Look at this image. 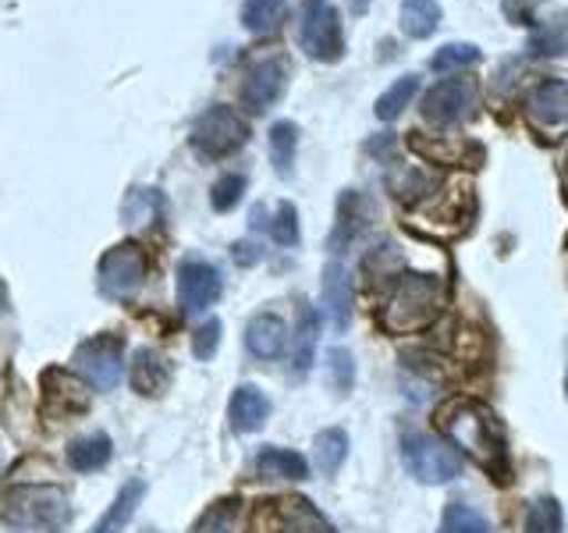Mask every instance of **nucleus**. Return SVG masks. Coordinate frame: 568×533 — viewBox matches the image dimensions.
Wrapping results in <instances>:
<instances>
[{
    "label": "nucleus",
    "instance_id": "42",
    "mask_svg": "<svg viewBox=\"0 0 568 533\" xmlns=\"http://www.w3.org/2000/svg\"><path fill=\"white\" fill-rule=\"evenodd\" d=\"M565 189H568V153H565Z\"/></svg>",
    "mask_w": 568,
    "mask_h": 533
},
{
    "label": "nucleus",
    "instance_id": "23",
    "mask_svg": "<svg viewBox=\"0 0 568 533\" xmlns=\"http://www.w3.org/2000/svg\"><path fill=\"white\" fill-rule=\"evenodd\" d=\"M398 22H402L405 36H413V40H426V36H434V29L440 26L437 0H402Z\"/></svg>",
    "mask_w": 568,
    "mask_h": 533
},
{
    "label": "nucleus",
    "instance_id": "21",
    "mask_svg": "<svg viewBox=\"0 0 568 533\" xmlns=\"http://www.w3.org/2000/svg\"><path fill=\"white\" fill-rule=\"evenodd\" d=\"M316 334H320V316L310 302L298 306V328H295V352H292V363H295V378H306L313 370V352H316Z\"/></svg>",
    "mask_w": 568,
    "mask_h": 533
},
{
    "label": "nucleus",
    "instance_id": "10",
    "mask_svg": "<svg viewBox=\"0 0 568 533\" xmlns=\"http://www.w3.org/2000/svg\"><path fill=\"white\" fill-rule=\"evenodd\" d=\"M476 111V82L473 79H440L430 93L423 97V118L437 129L466 121Z\"/></svg>",
    "mask_w": 568,
    "mask_h": 533
},
{
    "label": "nucleus",
    "instance_id": "16",
    "mask_svg": "<svg viewBox=\"0 0 568 533\" xmlns=\"http://www.w3.org/2000/svg\"><path fill=\"white\" fill-rule=\"evenodd\" d=\"M288 345V328H284V320L274 316V313H260L248 320L245 328V349L256 355V360H277Z\"/></svg>",
    "mask_w": 568,
    "mask_h": 533
},
{
    "label": "nucleus",
    "instance_id": "18",
    "mask_svg": "<svg viewBox=\"0 0 568 533\" xmlns=\"http://www.w3.org/2000/svg\"><path fill=\"white\" fill-rule=\"evenodd\" d=\"M324 310H327L331 324L337 331L348 328V320H352V281H348V271L342 263H327V271H324Z\"/></svg>",
    "mask_w": 568,
    "mask_h": 533
},
{
    "label": "nucleus",
    "instance_id": "34",
    "mask_svg": "<svg viewBox=\"0 0 568 533\" xmlns=\"http://www.w3.org/2000/svg\"><path fill=\"white\" fill-rule=\"evenodd\" d=\"M242 192H245V178L242 174H224L213 182L210 189V203L217 213H227V210H235L239 200H242Z\"/></svg>",
    "mask_w": 568,
    "mask_h": 533
},
{
    "label": "nucleus",
    "instance_id": "6",
    "mask_svg": "<svg viewBox=\"0 0 568 533\" xmlns=\"http://www.w3.org/2000/svg\"><path fill=\"white\" fill-rule=\"evenodd\" d=\"M146 266H150V257H146V249H142V245H135V242L114 245L97 266L100 292L106 299H114V302L132 299L142 289V281H146Z\"/></svg>",
    "mask_w": 568,
    "mask_h": 533
},
{
    "label": "nucleus",
    "instance_id": "5",
    "mask_svg": "<svg viewBox=\"0 0 568 533\" xmlns=\"http://www.w3.org/2000/svg\"><path fill=\"white\" fill-rule=\"evenodd\" d=\"M402 462L419 484H448L462 473V459L448 441L430 434H405L402 438Z\"/></svg>",
    "mask_w": 568,
    "mask_h": 533
},
{
    "label": "nucleus",
    "instance_id": "29",
    "mask_svg": "<svg viewBox=\"0 0 568 533\" xmlns=\"http://www.w3.org/2000/svg\"><path fill=\"white\" fill-rule=\"evenodd\" d=\"M416 89H419V76H402L398 82H390L387 93L377 100V118L381 121H395L405 111V107L413 103Z\"/></svg>",
    "mask_w": 568,
    "mask_h": 533
},
{
    "label": "nucleus",
    "instance_id": "41",
    "mask_svg": "<svg viewBox=\"0 0 568 533\" xmlns=\"http://www.w3.org/2000/svg\"><path fill=\"white\" fill-rule=\"evenodd\" d=\"M0 310H8V289H4V281H0Z\"/></svg>",
    "mask_w": 568,
    "mask_h": 533
},
{
    "label": "nucleus",
    "instance_id": "9",
    "mask_svg": "<svg viewBox=\"0 0 568 533\" xmlns=\"http://www.w3.org/2000/svg\"><path fill=\"white\" fill-rule=\"evenodd\" d=\"M298 43L302 50L316 61H337L342 58V18L327 4V0H306V11H302V26H298Z\"/></svg>",
    "mask_w": 568,
    "mask_h": 533
},
{
    "label": "nucleus",
    "instance_id": "38",
    "mask_svg": "<svg viewBox=\"0 0 568 533\" xmlns=\"http://www.w3.org/2000/svg\"><path fill=\"white\" fill-rule=\"evenodd\" d=\"M532 53H544V58H550V53H565L568 50V36L558 32V29H544L532 36V43H529Z\"/></svg>",
    "mask_w": 568,
    "mask_h": 533
},
{
    "label": "nucleus",
    "instance_id": "22",
    "mask_svg": "<svg viewBox=\"0 0 568 533\" xmlns=\"http://www.w3.org/2000/svg\"><path fill=\"white\" fill-rule=\"evenodd\" d=\"M256 473L263 476H277V480H306L310 466L306 459L292 449H274V444H266L256 455Z\"/></svg>",
    "mask_w": 568,
    "mask_h": 533
},
{
    "label": "nucleus",
    "instance_id": "4",
    "mask_svg": "<svg viewBox=\"0 0 568 533\" xmlns=\"http://www.w3.org/2000/svg\"><path fill=\"white\" fill-rule=\"evenodd\" d=\"M253 533H334L310 497H266L253 512Z\"/></svg>",
    "mask_w": 568,
    "mask_h": 533
},
{
    "label": "nucleus",
    "instance_id": "13",
    "mask_svg": "<svg viewBox=\"0 0 568 533\" xmlns=\"http://www.w3.org/2000/svg\"><path fill=\"white\" fill-rule=\"evenodd\" d=\"M284 86H288V61L266 58V61L248 68V76L242 82V107H248L253 114L271 111V107L281 100Z\"/></svg>",
    "mask_w": 568,
    "mask_h": 533
},
{
    "label": "nucleus",
    "instance_id": "7",
    "mask_svg": "<svg viewBox=\"0 0 568 533\" xmlns=\"http://www.w3.org/2000/svg\"><path fill=\"white\" fill-rule=\"evenodd\" d=\"M248 129L245 121L231 111V107H210L206 114H200V121L192 124V150L206 157V160H217L235 153L239 147H245Z\"/></svg>",
    "mask_w": 568,
    "mask_h": 533
},
{
    "label": "nucleus",
    "instance_id": "25",
    "mask_svg": "<svg viewBox=\"0 0 568 533\" xmlns=\"http://www.w3.org/2000/svg\"><path fill=\"white\" fill-rule=\"evenodd\" d=\"M160 210H164V195L156 189H132L121 200V221L129 228H146L160 218Z\"/></svg>",
    "mask_w": 568,
    "mask_h": 533
},
{
    "label": "nucleus",
    "instance_id": "28",
    "mask_svg": "<svg viewBox=\"0 0 568 533\" xmlns=\"http://www.w3.org/2000/svg\"><path fill=\"white\" fill-rule=\"evenodd\" d=\"M295 147H298V129L292 121H277L271 129V160H274V171L281 178L292 174L295 164Z\"/></svg>",
    "mask_w": 568,
    "mask_h": 533
},
{
    "label": "nucleus",
    "instance_id": "2",
    "mask_svg": "<svg viewBox=\"0 0 568 533\" xmlns=\"http://www.w3.org/2000/svg\"><path fill=\"white\" fill-rule=\"evenodd\" d=\"M444 299H448V284L437 274H402L384 302L381 324L390 334H416L440 316Z\"/></svg>",
    "mask_w": 568,
    "mask_h": 533
},
{
    "label": "nucleus",
    "instance_id": "12",
    "mask_svg": "<svg viewBox=\"0 0 568 533\" xmlns=\"http://www.w3.org/2000/svg\"><path fill=\"white\" fill-rule=\"evenodd\" d=\"M526 118L547 135L568 132V82L544 79L540 86H532L526 97Z\"/></svg>",
    "mask_w": 568,
    "mask_h": 533
},
{
    "label": "nucleus",
    "instance_id": "30",
    "mask_svg": "<svg viewBox=\"0 0 568 533\" xmlns=\"http://www.w3.org/2000/svg\"><path fill=\"white\" fill-rule=\"evenodd\" d=\"M437 533H490V523L484 520V512H476L473 505H448L440 515V530Z\"/></svg>",
    "mask_w": 568,
    "mask_h": 533
},
{
    "label": "nucleus",
    "instance_id": "24",
    "mask_svg": "<svg viewBox=\"0 0 568 533\" xmlns=\"http://www.w3.org/2000/svg\"><path fill=\"white\" fill-rule=\"evenodd\" d=\"M111 452H114L111 438H106V434H89V438H79L75 444H71L68 462H71V470L93 473V470H103L106 462H111Z\"/></svg>",
    "mask_w": 568,
    "mask_h": 533
},
{
    "label": "nucleus",
    "instance_id": "8",
    "mask_svg": "<svg viewBox=\"0 0 568 533\" xmlns=\"http://www.w3.org/2000/svg\"><path fill=\"white\" fill-rule=\"evenodd\" d=\"M75 370L97 391H114L124 366V338L121 334H97L75 349Z\"/></svg>",
    "mask_w": 568,
    "mask_h": 533
},
{
    "label": "nucleus",
    "instance_id": "19",
    "mask_svg": "<svg viewBox=\"0 0 568 533\" xmlns=\"http://www.w3.org/2000/svg\"><path fill=\"white\" fill-rule=\"evenodd\" d=\"M142 497H146V480H129V484H121V491L114 494L111 509L103 512V520L89 533H121L124 526L132 523V515L139 512Z\"/></svg>",
    "mask_w": 568,
    "mask_h": 533
},
{
    "label": "nucleus",
    "instance_id": "27",
    "mask_svg": "<svg viewBox=\"0 0 568 533\" xmlns=\"http://www.w3.org/2000/svg\"><path fill=\"white\" fill-rule=\"evenodd\" d=\"M313 455H316L320 473H327V476L337 473L345 455H348V434L342 431V426H327V431H320L313 441Z\"/></svg>",
    "mask_w": 568,
    "mask_h": 533
},
{
    "label": "nucleus",
    "instance_id": "26",
    "mask_svg": "<svg viewBox=\"0 0 568 533\" xmlns=\"http://www.w3.org/2000/svg\"><path fill=\"white\" fill-rule=\"evenodd\" d=\"M284 14H288V0H245L242 4V26L256 36L277 32Z\"/></svg>",
    "mask_w": 568,
    "mask_h": 533
},
{
    "label": "nucleus",
    "instance_id": "17",
    "mask_svg": "<svg viewBox=\"0 0 568 533\" xmlns=\"http://www.w3.org/2000/svg\"><path fill=\"white\" fill-rule=\"evenodd\" d=\"M132 388L139 395L160 399L171 388V363L156 349H139L132 360Z\"/></svg>",
    "mask_w": 568,
    "mask_h": 533
},
{
    "label": "nucleus",
    "instance_id": "37",
    "mask_svg": "<svg viewBox=\"0 0 568 533\" xmlns=\"http://www.w3.org/2000/svg\"><path fill=\"white\" fill-rule=\"evenodd\" d=\"M221 331H224V328H221V320H217V316H210L206 324L192 334V355H195V360H210V355L217 352V345H221Z\"/></svg>",
    "mask_w": 568,
    "mask_h": 533
},
{
    "label": "nucleus",
    "instance_id": "14",
    "mask_svg": "<svg viewBox=\"0 0 568 533\" xmlns=\"http://www.w3.org/2000/svg\"><path fill=\"white\" fill-rule=\"evenodd\" d=\"M43 391H47V413L50 416H75V413H85V405H89L85 384L64 370H47Z\"/></svg>",
    "mask_w": 568,
    "mask_h": 533
},
{
    "label": "nucleus",
    "instance_id": "11",
    "mask_svg": "<svg viewBox=\"0 0 568 533\" xmlns=\"http://www.w3.org/2000/svg\"><path fill=\"white\" fill-rule=\"evenodd\" d=\"M221 299V274L206 260H185L178 266V306L182 313L195 316L206 313Z\"/></svg>",
    "mask_w": 568,
    "mask_h": 533
},
{
    "label": "nucleus",
    "instance_id": "31",
    "mask_svg": "<svg viewBox=\"0 0 568 533\" xmlns=\"http://www.w3.org/2000/svg\"><path fill=\"white\" fill-rule=\"evenodd\" d=\"M192 533H242V502H217Z\"/></svg>",
    "mask_w": 568,
    "mask_h": 533
},
{
    "label": "nucleus",
    "instance_id": "35",
    "mask_svg": "<svg viewBox=\"0 0 568 533\" xmlns=\"http://www.w3.org/2000/svg\"><path fill=\"white\" fill-rule=\"evenodd\" d=\"M327 370H331V384L337 388V395H348L355 384V363L348 349H331L327 355Z\"/></svg>",
    "mask_w": 568,
    "mask_h": 533
},
{
    "label": "nucleus",
    "instance_id": "36",
    "mask_svg": "<svg viewBox=\"0 0 568 533\" xmlns=\"http://www.w3.org/2000/svg\"><path fill=\"white\" fill-rule=\"evenodd\" d=\"M271 235H274L277 245H295L298 242V213H295L292 203H281L277 207V218L271 224Z\"/></svg>",
    "mask_w": 568,
    "mask_h": 533
},
{
    "label": "nucleus",
    "instance_id": "32",
    "mask_svg": "<svg viewBox=\"0 0 568 533\" xmlns=\"http://www.w3.org/2000/svg\"><path fill=\"white\" fill-rule=\"evenodd\" d=\"M526 533H561V505L555 497H537L526 509Z\"/></svg>",
    "mask_w": 568,
    "mask_h": 533
},
{
    "label": "nucleus",
    "instance_id": "39",
    "mask_svg": "<svg viewBox=\"0 0 568 533\" xmlns=\"http://www.w3.org/2000/svg\"><path fill=\"white\" fill-rule=\"evenodd\" d=\"M231 257H235V263H239V266H253L263 253H260V249H256L253 242H239L235 249H231Z\"/></svg>",
    "mask_w": 568,
    "mask_h": 533
},
{
    "label": "nucleus",
    "instance_id": "3",
    "mask_svg": "<svg viewBox=\"0 0 568 533\" xmlns=\"http://www.w3.org/2000/svg\"><path fill=\"white\" fill-rule=\"evenodd\" d=\"M8 533H64L71 523V505L53 484H18L8 491L0 509Z\"/></svg>",
    "mask_w": 568,
    "mask_h": 533
},
{
    "label": "nucleus",
    "instance_id": "40",
    "mask_svg": "<svg viewBox=\"0 0 568 533\" xmlns=\"http://www.w3.org/2000/svg\"><path fill=\"white\" fill-rule=\"evenodd\" d=\"M348 4H352V11H355V14H363V11L369 8V0H348Z\"/></svg>",
    "mask_w": 568,
    "mask_h": 533
},
{
    "label": "nucleus",
    "instance_id": "15",
    "mask_svg": "<svg viewBox=\"0 0 568 533\" xmlns=\"http://www.w3.org/2000/svg\"><path fill=\"white\" fill-rule=\"evenodd\" d=\"M271 416V399L263 395L256 384H242L235 388V395L227 402V420H231V431L235 434H253L266 423Z\"/></svg>",
    "mask_w": 568,
    "mask_h": 533
},
{
    "label": "nucleus",
    "instance_id": "43",
    "mask_svg": "<svg viewBox=\"0 0 568 533\" xmlns=\"http://www.w3.org/2000/svg\"><path fill=\"white\" fill-rule=\"evenodd\" d=\"M565 388H568V384H565Z\"/></svg>",
    "mask_w": 568,
    "mask_h": 533
},
{
    "label": "nucleus",
    "instance_id": "33",
    "mask_svg": "<svg viewBox=\"0 0 568 533\" xmlns=\"http://www.w3.org/2000/svg\"><path fill=\"white\" fill-rule=\"evenodd\" d=\"M479 58H484V53H479V47H473V43H448L430 58V68L434 71L469 68V64H479Z\"/></svg>",
    "mask_w": 568,
    "mask_h": 533
},
{
    "label": "nucleus",
    "instance_id": "1",
    "mask_svg": "<svg viewBox=\"0 0 568 533\" xmlns=\"http://www.w3.org/2000/svg\"><path fill=\"white\" fill-rule=\"evenodd\" d=\"M437 426L455 449L473 455L476 466H484L490 473L501 470L505 438H501V426H497V420L487 405H479L473 399H455L437 413Z\"/></svg>",
    "mask_w": 568,
    "mask_h": 533
},
{
    "label": "nucleus",
    "instance_id": "20",
    "mask_svg": "<svg viewBox=\"0 0 568 533\" xmlns=\"http://www.w3.org/2000/svg\"><path fill=\"white\" fill-rule=\"evenodd\" d=\"M363 213H369V203L359 192H345L342 200H337V224H334V235H331L334 253H345V245L363 231Z\"/></svg>",
    "mask_w": 568,
    "mask_h": 533
}]
</instances>
